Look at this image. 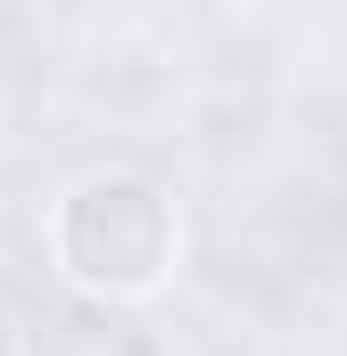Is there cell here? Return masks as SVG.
I'll return each instance as SVG.
<instances>
[{
    "mask_svg": "<svg viewBox=\"0 0 347 356\" xmlns=\"http://www.w3.org/2000/svg\"><path fill=\"white\" fill-rule=\"evenodd\" d=\"M50 257L91 298H149L182 257V216L149 175H83L50 207Z\"/></svg>",
    "mask_w": 347,
    "mask_h": 356,
    "instance_id": "6da1fadb",
    "label": "cell"
},
{
    "mask_svg": "<svg viewBox=\"0 0 347 356\" xmlns=\"http://www.w3.org/2000/svg\"><path fill=\"white\" fill-rule=\"evenodd\" d=\"M0 356H25V332H17V315L0 307Z\"/></svg>",
    "mask_w": 347,
    "mask_h": 356,
    "instance_id": "7a4b0ae2",
    "label": "cell"
}]
</instances>
